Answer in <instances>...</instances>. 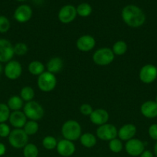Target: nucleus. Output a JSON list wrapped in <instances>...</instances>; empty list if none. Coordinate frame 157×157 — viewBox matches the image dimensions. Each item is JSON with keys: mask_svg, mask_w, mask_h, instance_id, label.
<instances>
[{"mask_svg": "<svg viewBox=\"0 0 157 157\" xmlns=\"http://www.w3.org/2000/svg\"><path fill=\"white\" fill-rule=\"evenodd\" d=\"M141 113L146 118H155L157 117V103L149 101L143 103L141 106Z\"/></svg>", "mask_w": 157, "mask_h": 157, "instance_id": "obj_18", "label": "nucleus"}, {"mask_svg": "<svg viewBox=\"0 0 157 157\" xmlns=\"http://www.w3.org/2000/svg\"><path fill=\"white\" fill-rule=\"evenodd\" d=\"M154 153H155V156L157 157V142L155 144V147H154Z\"/></svg>", "mask_w": 157, "mask_h": 157, "instance_id": "obj_39", "label": "nucleus"}, {"mask_svg": "<svg viewBox=\"0 0 157 157\" xmlns=\"http://www.w3.org/2000/svg\"><path fill=\"white\" fill-rule=\"evenodd\" d=\"M57 152L62 156H71L75 151V147L72 141L63 139L58 142L56 147Z\"/></svg>", "mask_w": 157, "mask_h": 157, "instance_id": "obj_14", "label": "nucleus"}, {"mask_svg": "<svg viewBox=\"0 0 157 157\" xmlns=\"http://www.w3.org/2000/svg\"><path fill=\"white\" fill-rule=\"evenodd\" d=\"M48 71L52 74H57L62 71L63 68V61L62 58L55 57L51 58L46 65Z\"/></svg>", "mask_w": 157, "mask_h": 157, "instance_id": "obj_20", "label": "nucleus"}, {"mask_svg": "<svg viewBox=\"0 0 157 157\" xmlns=\"http://www.w3.org/2000/svg\"><path fill=\"white\" fill-rule=\"evenodd\" d=\"M5 75L10 80H16L21 76L22 67L21 64L17 61H10L5 67Z\"/></svg>", "mask_w": 157, "mask_h": 157, "instance_id": "obj_12", "label": "nucleus"}, {"mask_svg": "<svg viewBox=\"0 0 157 157\" xmlns=\"http://www.w3.org/2000/svg\"><path fill=\"white\" fill-rule=\"evenodd\" d=\"M96 135L99 139L102 140H112L115 139L118 135L116 127L110 124H106L101 125L97 128Z\"/></svg>", "mask_w": 157, "mask_h": 157, "instance_id": "obj_7", "label": "nucleus"}, {"mask_svg": "<svg viewBox=\"0 0 157 157\" xmlns=\"http://www.w3.org/2000/svg\"><path fill=\"white\" fill-rule=\"evenodd\" d=\"M11 130L9 125H7L5 123L0 124V136L1 137H7L9 136Z\"/></svg>", "mask_w": 157, "mask_h": 157, "instance_id": "obj_34", "label": "nucleus"}, {"mask_svg": "<svg viewBox=\"0 0 157 157\" xmlns=\"http://www.w3.org/2000/svg\"><path fill=\"white\" fill-rule=\"evenodd\" d=\"M136 133V127L133 124H126L123 126L118 131V136L120 140L128 141L132 139Z\"/></svg>", "mask_w": 157, "mask_h": 157, "instance_id": "obj_19", "label": "nucleus"}, {"mask_svg": "<svg viewBox=\"0 0 157 157\" xmlns=\"http://www.w3.org/2000/svg\"><path fill=\"white\" fill-rule=\"evenodd\" d=\"M10 21L4 15H0V33H6L10 29Z\"/></svg>", "mask_w": 157, "mask_h": 157, "instance_id": "obj_33", "label": "nucleus"}, {"mask_svg": "<svg viewBox=\"0 0 157 157\" xmlns=\"http://www.w3.org/2000/svg\"><path fill=\"white\" fill-rule=\"evenodd\" d=\"M23 113L26 117L31 121H37L41 120L44 116V109L38 102L32 101L25 104L23 107Z\"/></svg>", "mask_w": 157, "mask_h": 157, "instance_id": "obj_3", "label": "nucleus"}, {"mask_svg": "<svg viewBox=\"0 0 157 157\" xmlns=\"http://www.w3.org/2000/svg\"><path fill=\"white\" fill-rule=\"evenodd\" d=\"M128 46L124 41H118L112 46V52L115 55H123L127 52Z\"/></svg>", "mask_w": 157, "mask_h": 157, "instance_id": "obj_24", "label": "nucleus"}, {"mask_svg": "<svg viewBox=\"0 0 157 157\" xmlns=\"http://www.w3.org/2000/svg\"><path fill=\"white\" fill-rule=\"evenodd\" d=\"M57 144L58 143H57L56 139L52 136H46L42 140L43 147L48 150H52L56 148Z\"/></svg>", "mask_w": 157, "mask_h": 157, "instance_id": "obj_29", "label": "nucleus"}, {"mask_svg": "<svg viewBox=\"0 0 157 157\" xmlns=\"http://www.w3.org/2000/svg\"><path fill=\"white\" fill-rule=\"evenodd\" d=\"M14 46L7 39H0V62H9L13 58Z\"/></svg>", "mask_w": 157, "mask_h": 157, "instance_id": "obj_9", "label": "nucleus"}, {"mask_svg": "<svg viewBox=\"0 0 157 157\" xmlns=\"http://www.w3.org/2000/svg\"><path fill=\"white\" fill-rule=\"evenodd\" d=\"M89 117L92 124L101 126L107 124L109 119V113L104 109H96L92 111Z\"/></svg>", "mask_w": 157, "mask_h": 157, "instance_id": "obj_16", "label": "nucleus"}, {"mask_svg": "<svg viewBox=\"0 0 157 157\" xmlns=\"http://www.w3.org/2000/svg\"><path fill=\"white\" fill-rule=\"evenodd\" d=\"M140 157H154L153 154L149 150H144L143 153L140 155Z\"/></svg>", "mask_w": 157, "mask_h": 157, "instance_id": "obj_37", "label": "nucleus"}, {"mask_svg": "<svg viewBox=\"0 0 157 157\" xmlns=\"http://www.w3.org/2000/svg\"><path fill=\"white\" fill-rule=\"evenodd\" d=\"M76 8L72 5H66L60 9L58 14V18L63 24H69L76 18Z\"/></svg>", "mask_w": 157, "mask_h": 157, "instance_id": "obj_8", "label": "nucleus"}, {"mask_svg": "<svg viewBox=\"0 0 157 157\" xmlns=\"http://www.w3.org/2000/svg\"><path fill=\"white\" fill-rule=\"evenodd\" d=\"M115 55L112 52V49L109 48H101L95 51L93 54L92 60L97 65L106 66L111 64L113 61Z\"/></svg>", "mask_w": 157, "mask_h": 157, "instance_id": "obj_5", "label": "nucleus"}, {"mask_svg": "<svg viewBox=\"0 0 157 157\" xmlns=\"http://www.w3.org/2000/svg\"><path fill=\"white\" fill-rule=\"evenodd\" d=\"M10 116V109L9 108L7 104H0V124L5 123L8 121Z\"/></svg>", "mask_w": 157, "mask_h": 157, "instance_id": "obj_30", "label": "nucleus"}, {"mask_svg": "<svg viewBox=\"0 0 157 157\" xmlns=\"http://www.w3.org/2000/svg\"><path fill=\"white\" fill-rule=\"evenodd\" d=\"M32 15V10L28 5H21L14 12V18L20 23L27 22Z\"/></svg>", "mask_w": 157, "mask_h": 157, "instance_id": "obj_13", "label": "nucleus"}, {"mask_svg": "<svg viewBox=\"0 0 157 157\" xmlns=\"http://www.w3.org/2000/svg\"><path fill=\"white\" fill-rule=\"evenodd\" d=\"M122 18L127 25L132 28L140 27L146 21V15L143 11L134 5H128L123 8Z\"/></svg>", "mask_w": 157, "mask_h": 157, "instance_id": "obj_1", "label": "nucleus"}, {"mask_svg": "<svg viewBox=\"0 0 157 157\" xmlns=\"http://www.w3.org/2000/svg\"><path fill=\"white\" fill-rule=\"evenodd\" d=\"M6 147H5V145L3 144H1L0 143V156H3V155L6 153Z\"/></svg>", "mask_w": 157, "mask_h": 157, "instance_id": "obj_38", "label": "nucleus"}, {"mask_svg": "<svg viewBox=\"0 0 157 157\" xmlns=\"http://www.w3.org/2000/svg\"><path fill=\"white\" fill-rule=\"evenodd\" d=\"M79 139L82 145L86 148H92V147H95L97 142L96 137L90 133H86L81 135Z\"/></svg>", "mask_w": 157, "mask_h": 157, "instance_id": "obj_21", "label": "nucleus"}, {"mask_svg": "<svg viewBox=\"0 0 157 157\" xmlns=\"http://www.w3.org/2000/svg\"><path fill=\"white\" fill-rule=\"evenodd\" d=\"M23 130L28 136H32V135L35 134L38 130V123L34 121H27L23 127Z\"/></svg>", "mask_w": 157, "mask_h": 157, "instance_id": "obj_26", "label": "nucleus"}, {"mask_svg": "<svg viewBox=\"0 0 157 157\" xmlns=\"http://www.w3.org/2000/svg\"><path fill=\"white\" fill-rule=\"evenodd\" d=\"M29 73L32 74V75H35V76H39L40 75L44 72L45 70V66L44 64L42 62L38 61H33L29 64Z\"/></svg>", "mask_w": 157, "mask_h": 157, "instance_id": "obj_22", "label": "nucleus"}, {"mask_svg": "<svg viewBox=\"0 0 157 157\" xmlns=\"http://www.w3.org/2000/svg\"><path fill=\"white\" fill-rule=\"evenodd\" d=\"M92 111H93L92 107H91V105L88 104H83L80 107V112L84 116H90Z\"/></svg>", "mask_w": 157, "mask_h": 157, "instance_id": "obj_35", "label": "nucleus"}, {"mask_svg": "<svg viewBox=\"0 0 157 157\" xmlns=\"http://www.w3.org/2000/svg\"><path fill=\"white\" fill-rule=\"evenodd\" d=\"M26 120H27V117L25 113L20 110L12 112V113H10L9 118L11 125L15 127V129H21L24 127L25 124L27 122Z\"/></svg>", "mask_w": 157, "mask_h": 157, "instance_id": "obj_17", "label": "nucleus"}, {"mask_svg": "<svg viewBox=\"0 0 157 157\" xmlns=\"http://www.w3.org/2000/svg\"><path fill=\"white\" fill-rule=\"evenodd\" d=\"M35 97V91L31 87H24L20 92V98L23 100V101H32Z\"/></svg>", "mask_w": 157, "mask_h": 157, "instance_id": "obj_27", "label": "nucleus"}, {"mask_svg": "<svg viewBox=\"0 0 157 157\" xmlns=\"http://www.w3.org/2000/svg\"><path fill=\"white\" fill-rule=\"evenodd\" d=\"M149 135L152 140H157V124H152L149 128Z\"/></svg>", "mask_w": 157, "mask_h": 157, "instance_id": "obj_36", "label": "nucleus"}, {"mask_svg": "<svg viewBox=\"0 0 157 157\" xmlns=\"http://www.w3.org/2000/svg\"><path fill=\"white\" fill-rule=\"evenodd\" d=\"M56 83L57 81L55 75L49 71L43 72L38 76L37 81L38 88L43 92L52 91L56 86Z\"/></svg>", "mask_w": 157, "mask_h": 157, "instance_id": "obj_6", "label": "nucleus"}, {"mask_svg": "<svg viewBox=\"0 0 157 157\" xmlns=\"http://www.w3.org/2000/svg\"><path fill=\"white\" fill-rule=\"evenodd\" d=\"M2 71V64H0V75H1Z\"/></svg>", "mask_w": 157, "mask_h": 157, "instance_id": "obj_40", "label": "nucleus"}, {"mask_svg": "<svg viewBox=\"0 0 157 157\" xmlns=\"http://www.w3.org/2000/svg\"><path fill=\"white\" fill-rule=\"evenodd\" d=\"M157 78V67L152 64H146L139 71V79L145 84L152 83Z\"/></svg>", "mask_w": 157, "mask_h": 157, "instance_id": "obj_10", "label": "nucleus"}, {"mask_svg": "<svg viewBox=\"0 0 157 157\" xmlns=\"http://www.w3.org/2000/svg\"><path fill=\"white\" fill-rule=\"evenodd\" d=\"M14 53L18 56L25 55L28 52V47L25 43L18 42L14 46Z\"/></svg>", "mask_w": 157, "mask_h": 157, "instance_id": "obj_32", "label": "nucleus"}, {"mask_svg": "<svg viewBox=\"0 0 157 157\" xmlns=\"http://www.w3.org/2000/svg\"><path fill=\"white\" fill-rule=\"evenodd\" d=\"M126 153L132 156H140L145 150L144 144L140 140L132 139L126 142L125 146Z\"/></svg>", "mask_w": 157, "mask_h": 157, "instance_id": "obj_11", "label": "nucleus"}, {"mask_svg": "<svg viewBox=\"0 0 157 157\" xmlns=\"http://www.w3.org/2000/svg\"><path fill=\"white\" fill-rule=\"evenodd\" d=\"M92 6L86 2H83L76 7L77 15L81 17H88L92 13Z\"/></svg>", "mask_w": 157, "mask_h": 157, "instance_id": "obj_25", "label": "nucleus"}, {"mask_svg": "<svg viewBox=\"0 0 157 157\" xmlns=\"http://www.w3.org/2000/svg\"><path fill=\"white\" fill-rule=\"evenodd\" d=\"M95 45V40L89 35H85L78 38L76 41V47L79 51L87 52L94 48Z\"/></svg>", "mask_w": 157, "mask_h": 157, "instance_id": "obj_15", "label": "nucleus"}, {"mask_svg": "<svg viewBox=\"0 0 157 157\" xmlns=\"http://www.w3.org/2000/svg\"><path fill=\"white\" fill-rule=\"evenodd\" d=\"M38 150L36 146L33 144H28L23 148L24 157H38Z\"/></svg>", "mask_w": 157, "mask_h": 157, "instance_id": "obj_28", "label": "nucleus"}, {"mask_svg": "<svg viewBox=\"0 0 157 157\" xmlns=\"http://www.w3.org/2000/svg\"><path fill=\"white\" fill-rule=\"evenodd\" d=\"M8 137L9 144L15 149L24 148L28 144L29 140V136L23 129H14Z\"/></svg>", "mask_w": 157, "mask_h": 157, "instance_id": "obj_4", "label": "nucleus"}, {"mask_svg": "<svg viewBox=\"0 0 157 157\" xmlns=\"http://www.w3.org/2000/svg\"><path fill=\"white\" fill-rule=\"evenodd\" d=\"M109 147L111 151L113 152V153H118L123 150V144H122V141L120 140L115 138V139L109 141Z\"/></svg>", "mask_w": 157, "mask_h": 157, "instance_id": "obj_31", "label": "nucleus"}, {"mask_svg": "<svg viewBox=\"0 0 157 157\" xmlns=\"http://www.w3.org/2000/svg\"><path fill=\"white\" fill-rule=\"evenodd\" d=\"M16 1H18V2H23V1H26V0H16Z\"/></svg>", "mask_w": 157, "mask_h": 157, "instance_id": "obj_41", "label": "nucleus"}, {"mask_svg": "<svg viewBox=\"0 0 157 157\" xmlns=\"http://www.w3.org/2000/svg\"><path fill=\"white\" fill-rule=\"evenodd\" d=\"M8 107L13 111L19 110L23 107V100L18 96H12L8 101Z\"/></svg>", "mask_w": 157, "mask_h": 157, "instance_id": "obj_23", "label": "nucleus"}, {"mask_svg": "<svg viewBox=\"0 0 157 157\" xmlns=\"http://www.w3.org/2000/svg\"><path fill=\"white\" fill-rule=\"evenodd\" d=\"M62 134L68 140H77L82 135L81 126L76 121L70 120L66 121L62 127Z\"/></svg>", "mask_w": 157, "mask_h": 157, "instance_id": "obj_2", "label": "nucleus"}, {"mask_svg": "<svg viewBox=\"0 0 157 157\" xmlns=\"http://www.w3.org/2000/svg\"><path fill=\"white\" fill-rule=\"evenodd\" d=\"M155 102L157 103V95H156V97H155Z\"/></svg>", "mask_w": 157, "mask_h": 157, "instance_id": "obj_42", "label": "nucleus"}]
</instances>
